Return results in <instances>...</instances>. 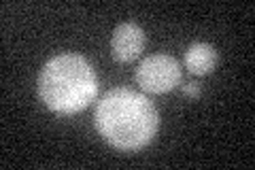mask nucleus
Wrapping results in <instances>:
<instances>
[{
	"instance_id": "nucleus-5",
	"label": "nucleus",
	"mask_w": 255,
	"mask_h": 170,
	"mask_svg": "<svg viewBox=\"0 0 255 170\" xmlns=\"http://www.w3.org/2000/svg\"><path fill=\"white\" fill-rule=\"evenodd\" d=\"M217 64V51L206 43H194L185 51V68L191 75H209Z\"/></svg>"
},
{
	"instance_id": "nucleus-1",
	"label": "nucleus",
	"mask_w": 255,
	"mask_h": 170,
	"mask_svg": "<svg viewBox=\"0 0 255 170\" xmlns=\"http://www.w3.org/2000/svg\"><path fill=\"white\" fill-rule=\"evenodd\" d=\"M94 119L102 139L122 151L142 149L157 132L153 102L126 87H117L102 96Z\"/></svg>"
},
{
	"instance_id": "nucleus-2",
	"label": "nucleus",
	"mask_w": 255,
	"mask_h": 170,
	"mask_svg": "<svg viewBox=\"0 0 255 170\" xmlns=\"http://www.w3.org/2000/svg\"><path fill=\"white\" fill-rule=\"evenodd\" d=\"M98 94V79L85 58L77 53L55 55L38 75V96L51 111L73 115L83 111Z\"/></svg>"
},
{
	"instance_id": "nucleus-3",
	"label": "nucleus",
	"mask_w": 255,
	"mask_h": 170,
	"mask_svg": "<svg viewBox=\"0 0 255 170\" xmlns=\"http://www.w3.org/2000/svg\"><path fill=\"white\" fill-rule=\"evenodd\" d=\"M138 85L149 94H166L181 81V66L172 55L155 53L145 58L136 68Z\"/></svg>"
},
{
	"instance_id": "nucleus-6",
	"label": "nucleus",
	"mask_w": 255,
	"mask_h": 170,
	"mask_svg": "<svg viewBox=\"0 0 255 170\" xmlns=\"http://www.w3.org/2000/svg\"><path fill=\"white\" fill-rule=\"evenodd\" d=\"M181 92L187 96V98H198L200 96V87H198V83H185L181 87Z\"/></svg>"
},
{
	"instance_id": "nucleus-4",
	"label": "nucleus",
	"mask_w": 255,
	"mask_h": 170,
	"mask_svg": "<svg viewBox=\"0 0 255 170\" xmlns=\"http://www.w3.org/2000/svg\"><path fill=\"white\" fill-rule=\"evenodd\" d=\"M142 47H145V32L136 23H119L111 36V53L117 62H132L136 60Z\"/></svg>"
}]
</instances>
